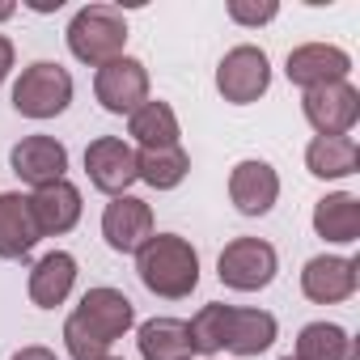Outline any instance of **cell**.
Listing matches in <instances>:
<instances>
[{
    "instance_id": "cell-25",
    "label": "cell",
    "mask_w": 360,
    "mask_h": 360,
    "mask_svg": "<svg viewBox=\"0 0 360 360\" xmlns=\"http://www.w3.org/2000/svg\"><path fill=\"white\" fill-rule=\"evenodd\" d=\"M276 13H280L276 0H263V5H246V0H233V5H229V18L242 22V26H263V22H271Z\"/></svg>"
},
{
    "instance_id": "cell-22",
    "label": "cell",
    "mask_w": 360,
    "mask_h": 360,
    "mask_svg": "<svg viewBox=\"0 0 360 360\" xmlns=\"http://www.w3.org/2000/svg\"><path fill=\"white\" fill-rule=\"evenodd\" d=\"M136 174L144 178L148 187H157V191H174V187L191 174V157H187L183 144H169V148H140V153H136Z\"/></svg>"
},
{
    "instance_id": "cell-19",
    "label": "cell",
    "mask_w": 360,
    "mask_h": 360,
    "mask_svg": "<svg viewBox=\"0 0 360 360\" xmlns=\"http://www.w3.org/2000/svg\"><path fill=\"white\" fill-rule=\"evenodd\" d=\"M140 356L144 360H191V330L178 318H148L140 326Z\"/></svg>"
},
{
    "instance_id": "cell-7",
    "label": "cell",
    "mask_w": 360,
    "mask_h": 360,
    "mask_svg": "<svg viewBox=\"0 0 360 360\" xmlns=\"http://www.w3.org/2000/svg\"><path fill=\"white\" fill-rule=\"evenodd\" d=\"M271 85V64L259 47L242 43L233 51H225V60L217 64V89L225 102L233 106H246V102H259Z\"/></svg>"
},
{
    "instance_id": "cell-17",
    "label": "cell",
    "mask_w": 360,
    "mask_h": 360,
    "mask_svg": "<svg viewBox=\"0 0 360 360\" xmlns=\"http://www.w3.org/2000/svg\"><path fill=\"white\" fill-rule=\"evenodd\" d=\"M72 284H77V259L68 250H51L30 271V301L39 309H56V305L68 301Z\"/></svg>"
},
{
    "instance_id": "cell-10",
    "label": "cell",
    "mask_w": 360,
    "mask_h": 360,
    "mask_svg": "<svg viewBox=\"0 0 360 360\" xmlns=\"http://www.w3.org/2000/svg\"><path fill=\"white\" fill-rule=\"evenodd\" d=\"M301 110H305V119L318 136H347L360 119V94L347 81H335V85H322V89H305Z\"/></svg>"
},
{
    "instance_id": "cell-4",
    "label": "cell",
    "mask_w": 360,
    "mask_h": 360,
    "mask_svg": "<svg viewBox=\"0 0 360 360\" xmlns=\"http://www.w3.org/2000/svg\"><path fill=\"white\" fill-rule=\"evenodd\" d=\"M123 47H127V22L115 5H85L68 26V51L89 68H106L110 60L123 56Z\"/></svg>"
},
{
    "instance_id": "cell-1",
    "label": "cell",
    "mask_w": 360,
    "mask_h": 360,
    "mask_svg": "<svg viewBox=\"0 0 360 360\" xmlns=\"http://www.w3.org/2000/svg\"><path fill=\"white\" fill-rule=\"evenodd\" d=\"M136 305L119 288H89L64 322V343L72 360H106L110 347L131 330Z\"/></svg>"
},
{
    "instance_id": "cell-31",
    "label": "cell",
    "mask_w": 360,
    "mask_h": 360,
    "mask_svg": "<svg viewBox=\"0 0 360 360\" xmlns=\"http://www.w3.org/2000/svg\"><path fill=\"white\" fill-rule=\"evenodd\" d=\"M106 360H115V356H106Z\"/></svg>"
},
{
    "instance_id": "cell-6",
    "label": "cell",
    "mask_w": 360,
    "mask_h": 360,
    "mask_svg": "<svg viewBox=\"0 0 360 360\" xmlns=\"http://www.w3.org/2000/svg\"><path fill=\"white\" fill-rule=\"evenodd\" d=\"M276 246L263 242V238H233L221 259H217V276L225 288H238V292H259L276 280Z\"/></svg>"
},
{
    "instance_id": "cell-29",
    "label": "cell",
    "mask_w": 360,
    "mask_h": 360,
    "mask_svg": "<svg viewBox=\"0 0 360 360\" xmlns=\"http://www.w3.org/2000/svg\"><path fill=\"white\" fill-rule=\"evenodd\" d=\"M13 18V5H0V22H9Z\"/></svg>"
},
{
    "instance_id": "cell-13",
    "label": "cell",
    "mask_w": 360,
    "mask_h": 360,
    "mask_svg": "<svg viewBox=\"0 0 360 360\" xmlns=\"http://www.w3.org/2000/svg\"><path fill=\"white\" fill-rule=\"evenodd\" d=\"M229 200L242 217H267L280 200V174L267 161H238L229 174Z\"/></svg>"
},
{
    "instance_id": "cell-21",
    "label": "cell",
    "mask_w": 360,
    "mask_h": 360,
    "mask_svg": "<svg viewBox=\"0 0 360 360\" xmlns=\"http://www.w3.org/2000/svg\"><path fill=\"white\" fill-rule=\"evenodd\" d=\"M314 229H318V238L339 242V246L356 242L360 238V200L347 195V191L318 200L314 204Z\"/></svg>"
},
{
    "instance_id": "cell-8",
    "label": "cell",
    "mask_w": 360,
    "mask_h": 360,
    "mask_svg": "<svg viewBox=\"0 0 360 360\" xmlns=\"http://www.w3.org/2000/svg\"><path fill=\"white\" fill-rule=\"evenodd\" d=\"M94 94H98L102 110H110V115H136L148 102V68L140 60H131V56H119L106 68H98Z\"/></svg>"
},
{
    "instance_id": "cell-20",
    "label": "cell",
    "mask_w": 360,
    "mask_h": 360,
    "mask_svg": "<svg viewBox=\"0 0 360 360\" xmlns=\"http://www.w3.org/2000/svg\"><path fill=\"white\" fill-rule=\"evenodd\" d=\"M305 165L314 178H347L360 165V144L352 136H314L305 148Z\"/></svg>"
},
{
    "instance_id": "cell-11",
    "label": "cell",
    "mask_w": 360,
    "mask_h": 360,
    "mask_svg": "<svg viewBox=\"0 0 360 360\" xmlns=\"http://www.w3.org/2000/svg\"><path fill=\"white\" fill-rule=\"evenodd\" d=\"M102 238L119 255H136L153 238V208L136 195H115L102 212Z\"/></svg>"
},
{
    "instance_id": "cell-5",
    "label": "cell",
    "mask_w": 360,
    "mask_h": 360,
    "mask_svg": "<svg viewBox=\"0 0 360 360\" xmlns=\"http://www.w3.org/2000/svg\"><path fill=\"white\" fill-rule=\"evenodd\" d=\"M68 102H72V77H68V68H60L51 60L30 64L13 85V106L26 119H56L68 110Z\"/></svg>"
},
{
    "instance_id": "cell-18",
    "label": "cell",
    "mask_w": 360,
    "mask_h": 360,
    "mask_svg": "<svg viewBox=\"0 0 360 360\" xmlns=\"http://www.w3.org/2000/svg\"><path fill=\"white\" fill-rule=\"evenodd\" d=\"M39 242L34 217H30V200L18 191L0 195V259H26Z\"/></svg>"
},
{
    "instance_id": "cell-14",
    "label": "cell",
    "mask_w": 360,
    "mask_h": 360,
    "mask_svg": "<svg viewBox=\"0 0 360 360\" xmlns=\"http://www.w3.org/2000/svg\"><path fill=\"white\" fill-rule=\"evenodd\" d=\"M26 200H30V217H34L39 238H60V233H68V229L81 221V191L68 183V178L39 187V191L26 195Z\"/></svg>"
},
{
    "instance_id": "cell-30",
    "label": "cell",
    "mask_w": 360,
    "mask_h": 360,
    "mask_svg": "<svg viewBox=\"0 0 360 360\" xmlns=\"http://www.w3.org/2000/svg\"><path fill=\"white\" fill-rule=\"evenodd\" d=\"M284 360H292V356H284Z\"/></svg>"
},
{
    "instance_id": "cell-9",
    "label": "cell",
    "mask_w": 360,
    "mask_h": 360,
    "mask_svg": "<svg viewBox=\"0 0 360 360\" xmlns=\"http://www.w3.org/2000/svg\"><path fill=\"white\" fill-rule=\"evenodd\" d=\"M85 174L89 183L106 195H127V187L136 183V148L119 136H98L85 148Z\"/></svg>"
},
{
    "instance_id": "cell-12",
    "label": "cell",
    "mask_w": 360,
    "mask_h": 360,
    "mask_svg": "<svg viewBox=\"0 0 360 360\" xmlns=\"http://www.w3.org/2000/svg\"><path fill=\"white\" fill-rule=\"evenodd\" d=\"M13 161V174L22 178V183H30L34 191L47 187V183H60L64 169H68V148L56 140V136H26L13 144L9 153Z\"/></svg>"
},
{
    "instance_id": "cell-26",
    "label": "cell",
    "mask_w": 360,
    "mask_h": 360,
    "mask_svg": "<svg viewBox=\"0 0 360 360\" xmlns=\"http://www.w3.org/2000/svg\"><path fill=\"white\" fill-rule=\"evenodd\" d=\"M9 68H13V43L0 34V85H5V77H9Z\"/></svg>"
},
{
    "instance_id": "cell-16",
    "label": "cell",
    "mask_w": 360,
    "mask_h": 360,
    "mask_svg": "<svg viewBox=\"0 0 360 360\" xmlns=\"http://www.w3.org/2000/svg\"><path fill=\"white\" fill-rule=\"evenodd\" d=\"M356 271L360 263L356 259H339V255H318L305 263L301 271V292L318 305H335V301H347L356 292Z\"/></svg>"
},
{
    "instance_id": "cell-15",
    "label": "cell",
    "mask_w": 360,
    "mask_h": 360,
    "mask_svg": "<svg viewBox=\"0 0 360 360\" xmlns=\"http://www.w3.org/2000/svg\"><path fill=\"white\" fill-rule=\"evenodd\" d=\"M288 81L301 85V89H322V85H335L352 72V60L347 51L339 47H326V43H305L297 51H288Z\"/></svg>"
},
{
    "instance_id": "cell-3",
    "label": "cell",
    "mask_w": 360,
    "mask_h": 360,
    "mask_svg": "<svg viewBox=\"0 0 360 360\" xmlns=\"http://www.w3.org/2000/svg\"><path fill=\"white\" fill-rule=\"evenodd\" d=\"M136 271H140V284L148 292L178 301V297H191L200 284V255L178 233H153L136 250Z\"/></svg>"
},
{
    "instance_id": "cell-23",
    "label": "cell",
    "mask_w": 360,
    "mask_h": 360,
    "mask_svg": "<svg viewBox=\"0 0 360 360\" xmlns=\"http://www.w3.org/2000/svg\"><path fill=\"white\" fill-rule=\"evenodd\" d=\"M131 136L140 140V148H169L178 144V115L169 102H144L131 115Z\"/></svg>"
},
{
    "instance_id": "cell-24",
    "label": "cell",
    "mask_w": 360,
    "mask_h": 360,
    "mask_svg": "<svg viewBox=\"0 0 360 360\" xmlns=\"http://www.w3.org/2000/svg\"><path fill=\"white\" fill-rule=\"evenodd\" d=\"M292 360H352V339L335 322H309L297 335Z\"/></svg>"
},
{
    "instance_id": "cell-27",
    "label": "cell",
    "mask_w": 360,
    "mask_h": 360,
    "mask_svg": "<svg viewBox=\"0 0 360 360\" xmlns=\"http://www.w3.org/2000/svg\"><path fill=\"white\" fill-rule=\"evenodd\" d=\"M9 360H56V352H47V347L30 343V347H22V352H18V356H9Z\"/></svg>"
},
{
    "instance_id": "cell-28",
    "label": "cell",
    "mask_w": 360,
    "mask_h": 360,
    "mask_svg": "<svg viewBox=\"0 0 360 360\" xmlns=\"http://www.w3.org/2000/svg\"><path fill=\"white\" fill-rule=\"evenodd\" d=\"M30 9L34 13H51V9H60V0H30Z\"/></svg>"
},
{
    "instance_id": "cell-2",
    "label": "cell",
    "mask_w": 360,
    "mask_h": 360,
    "mask_svg": "<svg viewBox=\"0 0 360 360\" xmlns=\"http://www.w3.org/2000/svg\"><path fill=\"white\" fill-rule=\"evenodd\" d=\"M191 347L204 356L233 352V356H259L276 343V318L267 309H238V305H204L191 322Z\"/></svg>"
}]
</instances>
